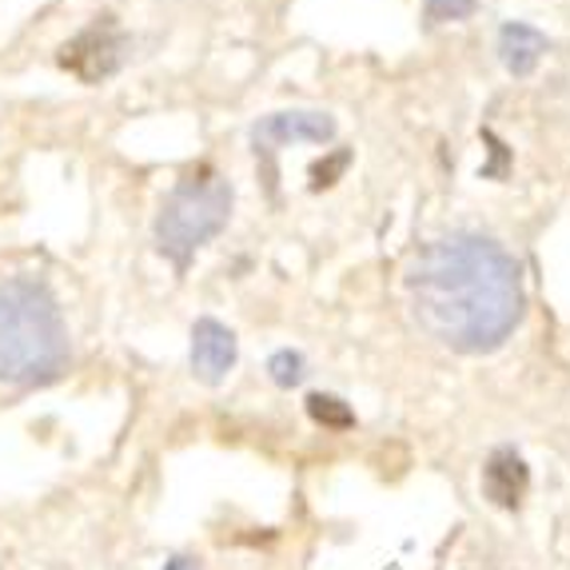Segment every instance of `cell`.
<instances>
[{"label": "cell", "instance_id": "6da1fadb", "mask_svg": "<svg viewBox=\"0 0 570 570\" xmlns=\"http://www.w3.org/2000/svg\"><path fill=\"white\" fill-rule=\"evenodd\" d=\"M407 292L423 332L463 355L503 347L523 320V267L483 232H451L423 247Z\"/></svg>", "mask_w": 570, "mask_h": 570}, {"label": "cell", "instance_id": "7a4b0ae2", "mask_svg": "<svg viewBox=\"0 0 570 570\" xmlns=\"http://www.w3.org/2000/svg\"><path fill=\"white\" fill-rule=\"evenodd\" d=\"M68 367V327L52 287L37 276L0 279V380L52 383Z\"/></svg>", "mask_w": 570, "mask_h": 570}, {"label": "cell", "instance_id": "3957f363", "mask_svg": "<svg viewBox=\"0 0 570 570\" xmlns=\"http://www.w3.org/2000/svg\"><path fill=\"white\" fill-rule=\"evenodd\" d=\"M232 200H236V191H232L228 176H219L208 164L188 171L184 180L171 184V191L160 200L156 228H153L156 252L164 259H171L176 272H188L196 252L228 228Z\"/></svg>", "mask_w": 570, "mask_h": 570}, {"label": "cell", "instance_id": "277c9868", "mask_svg": "<svg viewBox=\"0 0 570 570\" xmlns=\"http://www.w3.org/2000/svg\"><path fill=\"white\" fill-rule=\"evenodd\" d=\"M128 48H132V37L116 24V17L105 12V17H96L85 32H77L60 48V68H68L85 85H100V80L120 72L124 60H128Z\"/></svg>", "mask_w": 570, "mask_h": 570}, {"label": "cell", "instance_id": "5b68a950", "mask_svg": "<svg viewBox=\"0 0 570 570\" xmlns=\"http://www.w3.org/2000/svg\"><path fill=\"white\" fill-rule=\"evenodd\" d=\"M340 124L332 112H315V108H292V112H267L252 124V148L264 160L267 176H276V153L284 144H332Z\"/></svg>", "mask_w": 570, "mask_h": 570}, {"label": "cell", "instance_id": "8992f818", "mask_svg": "<svg viewBox=\"0 0 570 570\" xmlns=\"http://www.w3.org/2000/svg\"><path fill=\"white\" fill-rule=\"evenodd\" d=\"M239 360V340L228 324H219L212 315L196 320L191 327V375L208 387H219L228 380V371L236 367Z\"/></svg>", "mask_w": 570, "mask_h": 570}, {"label": "cell", "instance_id": "52a82bcc", "mask_svg": "<svg viewBox=\"0 0 570 570\" xmlns=\"http://www.w3.org/2000/svg\"><path fill=\"white\" fill-rule=\"evenodd\" d=\"M531 491V466L514 448H494L483 463V494L503 511H519Z\"/></svg>", "mask_w": 570, "mask_h": 570}, {"label": "cell", "instance_id": "ba28073f", "mask_svg": "<svg viewBox=\"0 0 570 570\" xmlns=\"http://www.w3.org/2000/svg\"><path fill=\"white\" fill-rule=\"evenodd\" d=\"M494 48H499V60H503L507 72L527 80L534 77V68L542 65V57L551 52V40H547L542 29L527 24V20H507L503 29H499V45Z\"/></svg>", "mask_w": 570, "mask_h": 570}, {"label": "cell", "instance_id": "9c48e42d", "mask_svg": "<svg viewBox=\"0 0 570 570\" xmlns=\"http://www.w3.org/2000/svg\"><path fill=\"white\" fill-rule=\"evenodd\" d=\"M307 415L327 431H352L355 428V411L347 407L340 395H332V391H312V395H307Z\"/></svg>", "mask_w": 570, "mask_h": 570}, {"label": "cell", "instance_id": "30bf717a", "mask_svg": "<svg viewBox=\"0 0 570 570\" xmlns=\"http://www.w3.org/2000/svg\"><path fill=\"white\" fill-rule=\"evenodd\" d=\"M267 380L284 391L299 387V383L307 380V360L299 352H292V347H279V352L267 360Z\"/></svg>", "mask_w": 570, "mask_h": 570}, {"label": "cell", "instance_id": "8fae6325", "mask_svg": "<svg viewBox=\"0 0 570 570\" xmlns=\"http://www.w3.org/2000/svg\"><path fill=\"white\" fill-rule=\"evenodd\" d=\"M479 9V0H423V17L428 24H459L471 20Z\"/></svg>", "mask_w": 570, "mask_h": 570}, {"label": "cell", "instance_id": "7c38bea8", "mask_svg": "<svg viewBox=\"0 0 570 570\" xmlns=\"http://www.w3.org/2000/svg\"><path fill=\"white\" fill-rule=\"evenodd\" d=\"M352 164V153L347 148H340L335 156H327V160H320V164H312V188L320 191V188H332L335 180L343 176V168Z\"/></svg>", "mask_w": 570, "mask_h": 570}, {"label": "cell", "instance_id": "4fadbf2b", "mask_svg": "<svg viewBox=\"0 0 570 570\" xmlns=\"http://www.w3.org/2000/svg\"><path fill=\"white\" fill-rule=\"evenodd\" d=\"M164 570H200V562L191 559V554H171V559L164 562Z\"/></svg>", "mask_w": 570, "mask_h": 570}]
</instances>
